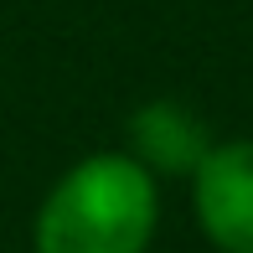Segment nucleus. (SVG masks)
I'll return each instance as SVG.
<instances>
[{"mask_svg": "<svg viewBox=\"0 0 253 253\" xmlns=\"http://www.w3.org/2000/svg\"><path fill=\"white\" fill-rule=\"evenodd\" d=\"M207 155H212L207 124L186 103L155 98L145 109H134V119H129V160H140L150 176H197Z\"/></svg>", "mask_w": 253, "mask_h": 253, "instance_id": "7ed1b4c3", "label": "nucleus"}, {"mask_svg": "<svg viewBox=\"0 0 253 253\" xmlns=\"http://www.w3.org/2000/svg\"><path fill=\"white\" fill-rule=\"evenodd\" d=\"M191 207L212 248L253 253V140L212 145V155L191 176Z\"/></svg>", "mask_w": 253, "mask_h": 253, "instance_id": "f03ea898", "label": "nucleus"}, {"mask_svg": "<svg viewBox=\"0 0 253 253\" xmlns=\"http://www.w3.org/2000/svg\"><path fill=\"white\" fill-rule=\"evenodd\" d=\"M160 191L140 160L88 155L47 191L31 227L37 253H145L155 238Z\"/></svg>", "mask_w": 253, "mask_h": 253, "instance_id": "f257e3e1", "label": "nucleus"}]
</instances>
